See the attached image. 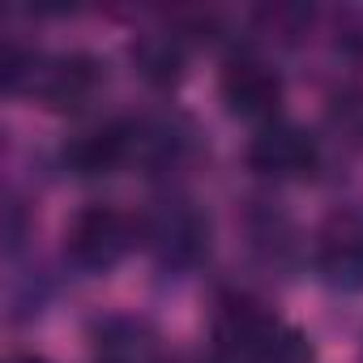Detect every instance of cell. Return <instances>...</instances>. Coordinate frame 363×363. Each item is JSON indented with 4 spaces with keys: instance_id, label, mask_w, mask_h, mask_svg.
<instances>
[{
    "instance_id": "6da1fadb",
    "label": "cell",
    "mask_w": 363,
    "mask_h": 363,
    "mask_svg": "<svg viewBox=\"0 0 363 363\" xmlns=\"http://www.w3.org/2000/svg\"><path fill=\"white\" fill-rule=\"evenodd\" d=\"M133 218L116 206H86L65 231V252L82 269H111L133 248Z\"/></svg>"
},
{
    "instance_id": "7a4b0ae2",
    "label": "cell",
    "mask_w": 363,
    "mask_h": 363,
    "mask_svg": "<svg viewBox=\"0 0 363 363\" xmlns=\"http://www.w3.org/2000/svg\"><path fill=\"white\" fill-rule=\"evenodd\" d=\"M223 103L231 116L252 120V124H274L278 103H282V77L261 60V56H231L223 69Z\"/></svg>"
},
{
    "instance_id": "3957f363",
    "label": "cell",
    "mask_w": 363,
    "mask_h": 363,
    "mask_svg": "<svg viewBox=\"0 0 363 363\" xmlns=\"http://www.w3.org/2000/svg\"><path fill=\"white\" fill-rule=\"evenodd\" d=\"M248 167L274 179H299L316 167V141L295 124H265L248 141Z\"/></svg>"
},
{
    "instance_id": "277c9868",
    "label": "cell",
    "mask_w": 363,
    "mask_h": 363,
    "mask_svg": "<svg viewBox=\"0 0 363 363\" xmlns=\"http://www.w3.org/2000/svg\"><path fill=\"white\" fill-rule=\"evenodd\" d=\"M103 82L99 60L90 56H52L39 60L30 73V90L48 103V107H82Z\"/></svg>"
},
{
    "instance_id": "5b68a950",
    "label": "cell",
    "mask_w": 363,
    "mask_h": 363,
    "mask_svg": "<svg viewBox=\"0 0 363 363\" xmlns=\"http://www.w3.org/2000/svg\"><path fill=\"white\" fill-rule=\"evenodd\" d=\"M282 325L248 295H227L218 303V316H214V333H218V346L227 354H244V359H257L265 350V342L278 333Z\"/></svg>"
},
{
    "instance_id": "8992f818",
    "label": "cell",
    "mask_w": 363,
    "mask_h": 363,
    "mask_svg": "<svg viewBox=\"0 0 363 363\" xmlns=\"http://www.w3.org/2000/svg\"><path fill=\"white\" fill-rule=\"evenodd\" d=\"M316 269L333 291L363 286V227L354 218H333L316 240Z\"/></svg>"
},
{
    "instance_id": "52a82bcc",
    "label": "cell",
    "mask_w": 363,
    "mask_h": 363,
    "mask_svg": "<svg viewBox=\"0 0 363 363\" xmlns=\"http://www.w3.org/2000/svg\"><path fill=\"white\" fill-rule=\"evenodd\" d=\"M145 235H150V248L158 252L162 265H193L206 252V223L197 218V210L179 206V201L162 206L150 218Z\"/></svg>"
},
{
    "instance_id": "ba28073f",
    "label": "cell",
    "mask_w": 363,
    "mask_h": 363,
    "mask_svg": "<svg viewBox=\"0 0 363 363\" xmlns=\"http://www.w3.org/2000/svg\"><path fill=\"white\" fill-rule=\"evenodd\" d=\"M133 150V128L128 124H94L86 133H77L65 145V162L77 175H107L116 171Z\"/></svg>"
},
{
    "instance_id": "9c48e42d",
    "label": "cell",
    "mask_w": 363,
    "mask_h": 363,
    "mask_svg": "<svg viewBox=\"0 0 363 363\" xmlns=\"http://www.w3.org/2000/svg\"><path fill=\"white\" fill-rule=\"evenodd\" d=\"M94 363H162V359H158V346L145 325L107 320L94 337Z\"/></svg>"
},
{
    "instance_id": "30bf717a",
    "label": "cell",
    "mask_w": 363,
    "mask_h": 363,
    "mask_svg": "<svg viewBox=\"0 0 363 363\" xmlns=\"http://www.w3.org/2000/svg\"><path fill=\"white\" fill-rule=\"evenodd\" d=\"M133 65L150 86H175L184 73V43L179 35H145L133 43Z\"/></svg>"
},
{
    "instance_id": "8fae6325",
    "label": "cell",
    "mask_w": 363,
    "mask_h": 363,
    "mask_svg": "<svg viewBox=\"0 0 363 363\" xmlns=\"http://www.w3.org/2000/svg\"><path fill=\"white\" fill-rule=\"evenodd\" d=\"M329 124L342 141L363 150V86H342L329 94Z\"/></svg>"
},
{
    "instance_id": "7c38bea8",
    "label": "cell",
    "mask_w": 363,
    "mask_h": 363,
    "mask_svg": "<svg viewBox=\"0 0 363 363\" xmlns=\"http://www.w3.org/2000/svg\"><path fill=\"white\" fill-rule=\"evenodd\" d=\"M252 363H312V350H308V342H303L299 333H291V329H278V333L265 342V350H261Z\"/></svg>"
},
{
    "instance_id": "4fadbf2b",
    "label": "cell",
    "mask_w": 363,
    "mask_h": 363,
    "mask_svg": "<svg viewBox=\"0 0 363 363\" xmlns=\"http://www.w3.org/2000/svg\"><path fill=\"white\" fill-rule=\"evenodd\" d=\"M9 363H43V359H35V354H18V359H9Z\"/></svg>"
}]
</instances>
